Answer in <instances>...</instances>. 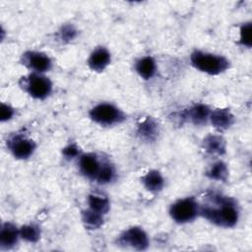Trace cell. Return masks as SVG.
Returning a JSON list of instances; mask_svg holds the SVG:
<instances>
[{
  "label": "cell",
  "instance_id": "cell-21",
  "mask_svg": "<svg viewBox=\"0 0 252 252\" xmlns=\"http://www.w3.org/2000/svg\"><path fill=\"white\" fill-rule=\"evenodd\" d=\"M20 236L28 242H36L40 237L39 227L35 224H26L20 228Z\"/></svg>",
  "mask_w": 252,
  "mask_h": 252
},
{
  "label": "cell",
  "instance_id": "cell-23",
  "mask_svg": "<svg viewBox=\"0 0 252 252\" xmlns=\"http://www.w3.org/2000/svg\"><path fill=\"white\" fill-rule=\"evenodd\" d=\"M251 32H252L251 23H246L242 25V27L240 28V42L247 47L251 46V37H252Z\"/></svg>",
  "mask_w": 252,
  "mask_h": 252
},
{
  "label": "cell",
  "instance_id": "cell-25",
  "mask_svg": "<svg viewBox=\"0 0 252 252\" xmlns=\"http://www.w3.org/2000/svg\"><path fill=\"white\" fill-rule=\"evenodd\" d=\"M13 114H14V109L10 105L5 104V103L1 104V109H0L1 121H6V120L11 119Z\"/></svg>",
  "mask_w": 252,
  "mask_h": 252
},
{
  "label": "cell",
  "instance_id": "cell-9",
  "mask_svg": "<svg viewBox=\"0 0 252 252\" xmlns=\"http://www.w3.org/2000/svg\"><path fill=\"white\" fill-rule=\"evenodd\" d=\"M101 162L98 160L94 154H84L80 156L79 167L81 172L90 179L96 178L99 169L101 167Z\"/></svg>",
  "mask_w": 252,
  "mask_h": 252
},
{
  "label": "cell",
  "instance_id": "cell-20",
  "mask_svg": "<svg viewBox=\"0 0 252 252\" xmlns=\"http://www.w3.org/2000/svg\"><path fill=\"white\" fill-rule=\"evenodd\" d=\"M207 175L214 180H219V181H225L228 177V169L222 161H218L214 163L209 171L207 172Z\"/></svg>",
  "mask_w": 252,
  "mask_h": 252
},
{
  "label": "cell",
  "instance_id": "cell-24",
  "mask_svg": "<svg viewBox=\"0 0 252 252\" xmlns=\"http://www.w3.org/2000/svg\"><path fill=\"white\" fill-rule=\"evenodd\" d=\"M62 154L63 156L66 158H76L79 156V148L72 144V145H68L67 147H65L62 151Z\"/></svg>",
  "mask_w": 252,
  "mask_h": 252
},
{
  "label": "cell",
  "instance_id": "cell-7",
  "mask_svg": "<svg viewBox=\"0 0 252 252\" xmlns=\"http://www.w3.org/2000/svg\"><path fill=\"white\" fill-rule=\"evenodd\" d=\"M8 147L15 158L24 159L32 155L35 149V144L31 139L22 135H16L9 139Z\"/></svg>",
  "mask_w": 252,
  "mask_h": 252
},
{
  "label": "cell",
  "instance_id": "cell-10",
  "mask_svg": "<svg viewBox=\"0 0 252 252\" xmlns=\"http://www.w3.org/2000/svg\"><path fill=\"white\" fill-rule=\"evenodd\" d=\"M110 53L105 47L95 48L90 55L88 64L93 71L102 72L110 63Z\"/></svg>",
  "mask_w": 252,
  "mask_h": 252
},
{
  "label": "cell",
  "instance_id": "cell-16",
  "mask_svg": "<svg viewBox=\"0 0 252 252\" xmlns=\"http://www.w3.org/2000/svg\"><path fill=\"white\" fill-rule=\"evenodd\" d=\"M142 182L149 191H153V192L160 191L164 184L163 177L158 170L149 171L146 175L143 176Z\"/></svg>",
  "mask_w": 252,
  "mask_h": 252
},
{
  "label": "cell",
  "instance_id": "cell-22",
  "mask_svg": "<svg viewBox=\"0 0 252 252\" xmlns=\"http://www.w3.org/2000/svg\"><path fill=\"white\" fill-rule=\"evenodd\" d=\"M114 175H115V171L113 166L108 162H103L101 164V167L99 169V172L95 180L100 184H107L113 180Z\"/></svg>",
  "mask_w": 252,
  "mask_h": 252
},
{
  "label": "cell",
  "instance_id": "cell-4",
  "mask_svg": "<svg viewBox=\"0 0 252 252\" xmlns=\"http://www.w3.org/2000/svg\"><path fill=\"white\" fill-rule=\"evenodd\" d=\"M200 214V205L194 197L180 199L173 203L169 209L172 220L178 223L192 221Z\"/></svg>",
  "mask_w": 252,
  "mask_h": 252
},
{
  "label": "cell",
  "instance_id": "cell-8",
  "mask_svg": "<svg viewBox=\"0 0 252 252\" xmlns=\"http://www.w3.org/2000/svg\"><path fill=\"white\" fill-rule=\"evenodd\" d=\"M24 64L32 69L33 73H43L51 68L50 58L42 52L38 51H28L23 56Z\"/></svg>",
  "mask_w": 252,
  "mask_h": 252
},
{
  "label": "cell",
  "instance_id": "cell-6",
  "mask_svg": "<svg viewBox=\"0 0 252 252\" xmlns=\"http://www.w3.org/2000/svg\"><path fill=\"white\" fill-rule=\"evenodd\" d=\"M118 243L136 250H145L149 246V238L141 227L133 226L120 234Z\"/></svg>",
  "mask_w": 252,
  "mask_h": 252
},
{
  "label": "cell",
  "instance_id": "cell-3",
  "mask_svg": "<svg viewBox=\"0 0 252 252\" xmlns=\"http://www.w3.org/2000/svg\"><path fill=\"white\" fill-rule=\"evenodd\" d=\"M90 117L101 126H112L125 119L123 111L114 104L108 102H102L94 105L90 110Z\"/></svg>",
  "mask_w": 252,
  "mask_h": 252
},
{
  "label": "cell",
  "instance_id": "cell-18",
  "mask_svg": "<svg viewBox=\"0 0 252 252\" xmlns=\"http://www.w3.org/2000/svg\"><path fill=\"white\" fill-rule=\"evenodd\" d=\"M88 203H89V208L100 213L102 215L106 214L109 210V201L107 197L100 195V194H91L89 195L88 198Z\"/></svg>",
  "mask_w": 252,
  "mask_h": 252
},
{
  "label": "cell",
  "instance_id": "cell-26",
  "mask_svg": "<svg viewBox=\"0 0 252 252\" xmlns=\"http://www.w3.org/2000/svg\"><path fill=\"white\" fill-rule=\"evenodd\" d=\"M61 34H62V38L65 39V40H71L75 37L76 35V31L74 30L73 27L71 26H66L63 28L62 32H61Z\"/></svg>",
  "mask_w": 252,
  "mask_h": 252
},
{
  "label": "cell",
  "instance_id": "cell-12",
  "mask_svg": "<svg viewBox=\"0 0 252 252\" xmlns=\"http://www.w3.org/2000/svg\"><path fill=\"white\" fill-rule=\"evenodd\" d=\"M209 119L212 125L219 130H225L229 128L234 121V117L231 112L228 109L222 108L213 110L210 114Z\"/></svg>",
  "mask_w": 252,
  "mask_h": 252
},
{
  "label": "cell",
  "instance_id": "cell-14",
  "mask_svg": "<svg viewBox=\"0 0 252 252\" xmlns=\"http://www.w3.org/2000/svg\"><path fill=\"white\" fill-rule=\"evenodd\" d=\"M137 133L141 139L146 141H153L158 134V125L153 118H146L139 124Z\"/></svg>",
  "mask_w": 252,
  "mask_h": 252
},
{
  "label": "cell",
  "instance_id": "cell-19",
  "mask_svg": "<svg viewBox=\"0 0 252 252\" xmlns=\"http://www.w3.org/2000/svg\"><path fill=\"white\" fill-rule=\"evenodd\" d=\"M82 220L84 224L91 229L98 228L103 223V215L92 209H87L82 213Z\"/></svg>",
  "mask_w": 252,
  "mask_h": 252
},
{
  "label": "cell",
  "instance_id": "cell-13",
  "mask_svg": "<svg viewBox=\"0 0 252 252\" xmlns=\"http://www.w3.org/2000/svg\"><path fill=\"white\" fill-rule=\"evenodd\" d=\"M211 114L210 108L202 103L195 104L186 111V118L195 125H202L207 122Z\"/></svg>",
  "mask_w": 252,
  "mask_h": 252
},
{
  "label": "cell",
  "instance_id": "cell-15",
  "mask_svg": "<svg viewBox=\"0 0 252 252\" xmlns=\"http://www.w3.org/2000/svg\"><path fill=\"white\" fill-rule=\"evenodd\" d=\"M135 68L137 73L140 75V77H142L144 80H149L155 75L157 65L153 57L145 56L140 58L136 62Z\"/></svg>",
  "mask_w": 252,
  "mask_h": 252
},
{
  "label": "cell",
  "instance_id": "cell-2",
  "mask_svg": "<svg viewBox=\"0 0 252 252\" xmlns=\"http://www.w3.org/2000/svg\"><path fill=\"white\" fill-rule=\"evenodd\" d=\"M191 64L199 71L209 75H219L229 68V60L222 56L201 50H195L190 56Z\"/></svg>",
  "mask_w": 252,
  "mask_h": 252
},
{
  "label": "cell",
  "instance_id": "cell-17",
  "mask_svg": "<svg viewBox=\"0 0 252 252\" xmlns=\"http://www.w3.org/2000/svg\"><path fill=\"white\" fill-rule=\"evenodd\" d=\"M205 150L214 155H222L225 152V142L218 135H209L204 139Z\"/></svg>",
  "mask_w": 252,
  "mask_h": 252
},
{
  "label": "cell",
  "instance_id": "cell-1",
  "mask_svg": "<svg viewBox=\"0 0 252 252\" xmlns=\"http://www.w3.org/2000/svg\"><path fill=\"white\" fill-rule=\"evenodd\" d=\"M200 215L221 227H232L238 220L237 205L231 198L218 194L209 196V201L200 205Z\"/></svg>",
  "mask_w": 252,
  "mask_h": 252
},
{
  "label": "cell",
  "instance_id": "cell-5",
  "mask_svg": "<svg viewBox=\"0 0 252 252\" xmlns=\"http://www.w3.org/2000/svg\"><path fill=\"white\" fill-rule=\"evenodd\" d=\"M24 81L26 91L33 98L43 99L51 93L52 84L50 80L39 73H32L24 78Z\"/></svg>",
  "mask_w": 252,
  "mask_h": 252
},
{
  "label": "cell",
  "instance_id": "cell-11",
  "mask_svg": "<svg viewBox=\"0 0 252 252\" xmlns=\"http://www.w3.org/2000/svg\"><path fill=\"white\" fill-rule=\"evenodd\" d=\"M20 237V229L11 222H6L2 225L0 233V244L2 249H10L17 242Z\"/></svg>",
  "mask_w": 252,
  "mask_h": 252
}]
</instances>
